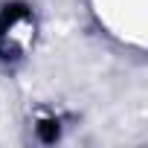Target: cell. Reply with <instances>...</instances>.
<instances>
[{
    "mask_svg": "<svg viewBox=\"0 0 148 148\" xmlns=\"http://www.w3.org/2000/svg\"><path fill=\"white\" fill-rule=\"evenodd\" d=\"M35 35V21L26 12V6H6L0 15V55L3 58H18L23 49L32 44Z\"/></svg>",
    "mask_w": 148,
    "mask_h": 148,
    "instance_id": "cell-1",
    "label": "cell"
},
{
    "mask_svg": "<svg viewBox=\"0 0 148 148\" xmlns=\"http://www.w3.org/2000/svg\"><path fill=\"white\" fill-rule=\"evenodd\" d=\"M38 134H41L47 142H52V139L58 136V125H55V122H41V125H38Z\"/></svg>",
    "mask_w": 148,
    "mask_h": 148,
    "instance_id": "cell-2",
    "label": "cell"
}]
</instances>
